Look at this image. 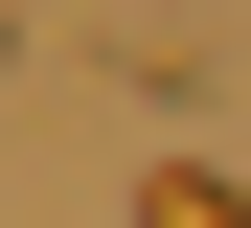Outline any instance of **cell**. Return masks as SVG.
Instances as JSON below:
<instances>
[{"label": "cell", "instance_id": "6da1fadb", "mask_svg": "<svg viewBox=\"0 0 251 228\" xmlns=\"http://www.w3.org/2000/svg\"><path fill=\"white\" fill-rule=\"evenodd\" d=\"M137 228H251V182H228V160H160V182H137Z\"/></svg>", "mask_w": 251, "mask_h": 228}]
</instances>
